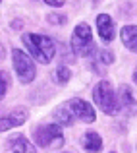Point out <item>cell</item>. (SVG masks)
<instances>
[{
  "mask_svg": "<svg viewBox=\"0 0 137 153\" xmlns=\"http://www.w3.org/2000/svg\"><path fill=\"white\" fill-rule=\"evenodd\" d=\"M21 41L37 62H41V64H50L52 62V58H54V54H56V47H54V41H52L48 35L23 33Z\"/></svg>",
  "mask_w": 137,
  "mask_h": 153,
  "instance_id": "1",
  "label": "cell"
},
{
  "mask_svg": "<svg viewBox=\"0 0 137 153\" xmlns=\"http://www.w3.org/2000/svg\"><path fill=\"white\" fill-rule=\"evenodd\" d=\"M93 99H95V105L104 112V114L114 116V114L120 112L118 95H116L112 83L106 82V79H100V82L95 85V89H93Z\"/></svg>",
  "mask_w": 137,
  "mask_h": 153,
  "instance_id": "2",
  "label": "cell"
},
{
  "mask_svg": "<svg viewBox=\"0 0 137 153\" xmlns=\"http://www.w3.org/2000/svg\"><path fill=\"white\" fill-rule=\"evenodd\" d=\"M70 47L75 56H89L93 52V33L91 25L87 22H81L75 25L70 39Z\"/></svg>",
  "mask_w": 137,
  "mask_h": 153,
  "instance_id": "3",
  "label": "cell"
},
{
  "mask_svg": "<svg viewBox=\"0 0 137 153\" xmlns=\"http://www.w3.org/2000/svg\"><path fill=\"white\" fill-rule=\"evenodd\" d=\"M33 138L39 147H60L64 146V134L60 124H43L33 128Z\"/></svg>",
  "mask_w": 137,
  "mask_h": 153,
  "instance_id": "4",
  "label": "cell"
},
{
  "mask_svg": "<svg viewBox=\"0 0 137 153\" xmlns=\"http://www.w3.org/2000/svg\"><path fill=\"white\" fill-rule=\"evenodd\" d=\"M12 60H14V70L18 74L21 83H31L37 76V66H35L33 58L27 52H23L21 49H14L12 51Z\"/></svg>",
  "mask_w": 137,
  "mask_h": 153,
  "instance_id": "5",
  "label": "cell"
},
{
  "mask_svg": "<svg viewBox=\"0 0 137 153\" xmlns=\"http://www.w3.org/2000/svg\"><path fill=\"white\" fill-rule=\"evenodd\" d=\"M68 108L71 111V114L75 116V118H79L81 122H87V124H93L96 120V114H95V108L91 107L87 101H83V99H79V97H74V99H70L66 105Z\"/></svg>",
  "mask_w": 137,
  "mask_h": 153,
  "instance_id": "6",
  "label": "cell"
},
{
  "mask_svg": "<svg viewBox=\"0 0 137 153\" xmlns=\"http://www.w3.org/2000/svg\"><path fill=\"white\" fill-rule=\"evenodd\" d=\"M27 118H29V112L25 108H14L8 114L0 116V132H6V130H12V128L21 126Z\"/></svg>",
  "mask_w": 137,
  "mask_h": 153,
  "instance_id": "7",
  "label": "cell"
},
{
  "mask_svg": "<svg viewBox=\"0 0 137 153\" xmlns=\"http://www.w3.org/2000/svg\"><path fill=\"white\" fill-rule=\"evenodd\" d=\"M96 29H99V37L102 39L104 43H110L112 39L116 37V27L114 22L108 14H100L96 16Z\"/></svg>",
  "mask_w": 137,
  "mask_h": 153,
  "instance_id": "8",
  "label": "cell"
},
{
  "mask_svg": "<svg viewBox=\"0 0 137 153\" xmlns=\"http://www.w3.org/2000/svg\"><path fill=\"white\" fill-rule=\"evenodd\" d=\"M8 146H10V149L14 153H35L33 143H31L25 136H21V134L12 136L10 142H8Z\"/></svg>",
  "mask_w": 137,
  "mask_h": 153,
  "instance_id": "9",
  "label": "cell"
},
{
  "mask_svg": "<svg viewBox=\"0 0 137 153\" xmlns=\"http://www.w3.org/2000/svg\"><path fill=\"white\" fill-rule=\"evenodd\" d=\"M81 146H83V149L89 151V153H99L100 149H102V140H100V136L96 134V132L89 130V132H85V134H83Z\"/></svg>",
  "mask_w": 137,
  "mask_h": 153,
  "instance_id": "10",
  "label": "cell"
},
{
  "mask_svg": "<svg viewBox=\"0 0 137 153\" xmlns=\"http://www.w3.org/2000/svg\"><path fill=\"white\" fill-rule=\"evenodd\" d=\"M120 101H122V108L127 112V114H137V101L131 95V89L127 85H122L120 87V93H118Z\"/></svg>",
  "mask_w": 137,
  "mask_h": 153,
  "instance_id": "11",
  "label": "cell"
},
{
  "mask_svg": "<svg viewBox=\"0 0 137 153\" xmlns=\"http://www.w3.org/2000/svg\"><path fill=\"white\" fill-rule=\"evenodd\" d=\"M120 37H122V43L131 52H137V25H126V27H122Z\"/></svg>",
  "mask_w": 137,
  "mask_h": 153,
  "instance_id": "12",
  "label": "cell"
},
{
  "mask_svg": "<svg viewBox=\"0 0 137 153\" xmlns=\"http://www.w3.org/2000/svg\"><path fill=\"white\" fill-rule=\"evenodd\" d=\"M74 118L75 116L71 114V111L68 107H60L58 111L54 112V120L60 126H71V124H74Z\"/></svg>",
  "mask_w": 137,
  "mask_h": 153,
  "instance_id": "13",
  "label": "cell"
},
{
  "mask_svg": "<svg viewBox=\"0 0 137 153\" xmlns=\"http://www.w3.org/2000/svg\"><path fill=\"white\" fill-rule=\"evenodd\" d=\"M70 78H71V72H70V68L68 66H58L56 68V82L58 83H68L70 82Z\"/></svg>",
  "mask_w": 137,
  "mask_h": 153,
  "instance_id": "14",
  "label": "cell"
},
{
  "mask_svg": "<svg viewBox=\"0 0 137 153\" xmlns=\"http://www.w3.org/2000/svg\"><path fill=\"white\" fill-rule=\"evenodd\" d=\"M8 87H10V74L6 70H0V101L4 99Z\"/></svg>",
  "mask_w": 137,
  "mask_h": 153,
  "instance_id": "15",
  "label": "cell"
},
{
  "mask_svg": "<svg viewBox=\"0 0 137 153\" xmlns=\"http://www.w3.org/2000/svg\"><path fill=\"white\" fill-rule=\"evenodd\" d=\"M96 60H100L102 64H112L114 62V54L110 51H99L96 52Z\"/></svg>",
  "mask_w": 137,
  "mask_h": 153,
  "instance_id": "16",
  "label": "cell"
},
{
  "mask_svg": "<svg viewBox=\"0 0 137 153\" xmlns=\"http://www.w3.org/2000/svg\"><path fill=\"white\" fill-rule=\"evenodd\" d=\"M48 23H52V25H62V23L68 22V18L64 14H48Z\"/></svg>",
  "mask_w": 137,
  "mask_h": 153,
  "instance_id": "17",
  "label": "cell"
},
{
  "mask_svg": "<svg viewBox=\"0 0 137 153\" xmlns=\"http://www.w3.org/2000/svg\"><path fill=\"white\" fill-rule=\"evenodd\" d=\"M45 2L48 4V6H54V8H60L66 4V0H45Z\"/></svg>",
  "mask_w": 137,
  "mask_h": 153,
  "instance_id": "18",
  "label": "cell"
},
{
  "mask_svg": "<svg viewBox=\"0 0 137 153\" xmlns=\"http://www.w3.org/2000/svg\"><path fill=\"white\" fill-rule=\"evenodd\" d=\"M4 56H6V49H4V45L0 43V62L4 60Z\"/></svg>",
  "mask_w": 137,
  "mask_h": 153,
  "instance_id": "19",
  "label": "cell"
},
{
  "mask_svg": "<svg viewBox=\"0 0 137 153\" xmlns=\"http://www.w3.org/2000/svg\"><path fill=\"white\" fill-rule=\"evenodd\" d=\"M133 82L137 83V72H135V74H133Z\"/></svg>",
  "mask_w": 137,
  "mask_h": 153,
  "instance_id": "20",
  "label": "cell"
},
{
  "mask_svg": "<svg viewBox=\"0 0 137 153\" xmlns=\"http://www.w3.org/2000/svg\"><path fill=\"white\" fill-rule=\"evenodd\" d=\"M112 153H114V151H112Z\"/></svg>",
  "mask_w": 137,
  "mask_h": 153,
  "instance_id": "21",
  "label": "cell"
}]
</instances>
